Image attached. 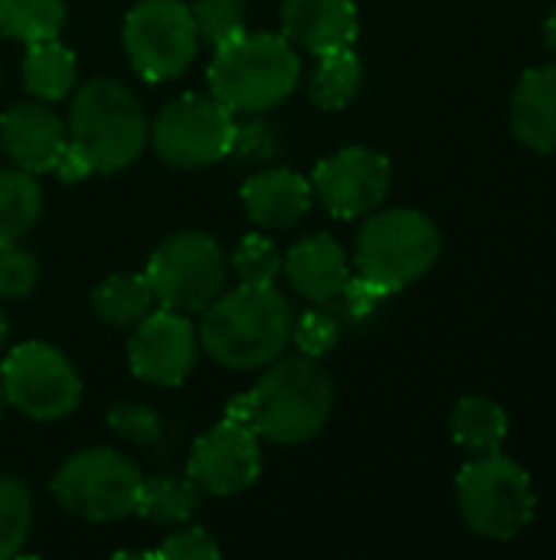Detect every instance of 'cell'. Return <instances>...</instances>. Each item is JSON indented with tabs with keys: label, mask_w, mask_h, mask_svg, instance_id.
<instances>
[{
	"label": "cell",
	"mask_w": 556,
	"mask_h": 560,
	"mask_svg": "<svg viewBox=\"0 0 556 560\" xmlns=\"http://www.w3.org/2000/svg\"><path fill=\"white\" fill-rule=\"evenodd\" d=\"M334 387L318 358H285L259 377V384L229 400L226 420L246 423L259 440L295 446L318 436L331 417Z\"/></svg>",
	"instance_id": "obj_1"
},
{
	"label": "cell",
	"mask_w": 556,
	"mask_h": 560,
	"mask_svg": "<svg viewBox=\"0 0 556 560\" xmlns=\"http://www.w3.org/2000/svg\"><path fill=\"white\" fill-rule=\"evenodd\" d=\"M203 351L233 371H256L282 358L292 338V308L288 299L272 285L242 282L233 292H220L200 322Z\"/></svg>",
	"instance_id": "obj_2"
},
{
	"label": "cell",
	"mask_w": 556,
	"mask_h": 560,
	"mask_svg": "<svg viewBox=\"0 0 556 560\" xmlns=\"http://www.w3.org/2000/svg\"><path fill=\"white\" fill-rule=\"evenodd\" d=\"M213 98L233 115H259L282 105L301 79V59L279 33H239L213 49Z\"/></svg>",
	"instance_id": "obj_3"
},
{
	"label": "cell",
	"mask_w": 556,
	"mask_h": 560,
	"mask_svg": "<svg viewBox=\"0 0 556 560\" xmlns=\"http://www.w3.org/2000/svg\"><path fill=\"white\" fill-rule=\"evenodd\" d=\"M69 144L92 174L125 171L147 144V118L134 92L118 79L85 82L69 108Z\"/></svg>",
	"instance_id": "obj_4"
},
{
	"label": "cell",
	"mask_w": 556,
	"mask_h": 560,
	"mask_svg": "<svg viewBox=\"0 0 556 560\" xmlns=\"http://www.w3.org/2000/svg\"><path fill=\"white\" fill-rule=\"evenodd\" d=\"M439 230L436 223L410 207H393L370 213L357 233V276L383 289L387 295L406 289L410 282L423 279L433 262L439 259Z\"/></svg>",
	"instance_id": "obj_5"
},
{
	"label": "cell",
	"mask_w": 556,
	"mask_h": 560,
	"mask_svg": "<svg viewBox=\"0 0 556 560\" xmlns=\"http://www.w3.org/2000/svg\"><path fill=\"white\" fill-rule=\"evenodd\" d=\"M456 502L462 522L488 541L518 538L534 522L537 509L531 476L501 453H488L462 466L456 476Z\"/></svg>",
	"instance_id": "obj_6"
},
{
	"label": "cell",
	"mask_w": 556,
	"mask_h": 560,
	"mask_svg": "<svg viewBox=\"0 0 556 560\" xmlns=\"http://www.w3.org/2000/svg\"><path fill=\"white\" fill-rule=\"evenodd\" d=\"M144 276L164 308L193 315L203 312L223 292L229 259L213 236L200 230H184L167 236L154 249Z\"/></svg>",
	"instance_id": "obj_7"
},
{
	"label": "cell",
	"mask_w": 556,
	"mask_h": 560,
	"mask_svg": "<svg viewBox=\"0 0 556 560\" xmlns=\"http://www.w3.org/2000/svg\"><path fill=\"white\" fill-rule=\"evenodd\" d=\"M141 482L144 476L128 456L115 450H85L59 466L52 492L69 515L85 522H118L134 515Z\"/></svg>",
	"instance_id": "obj_8"
},
{
	"label": "cell",
	"mask_w": 556,
	"mask_h": 560,
	"mask_svg": "<svg viewBox=\"0 0 556 560\" xmlns=\"http://www.w3.org/2000/svg\"><path fill=\"white\" fill-rule=\"evenodd\" d=\"M3 400L29 420H62L82 400V381L69 358L46 341L16 345L0 364Z\"/></svg>",
	"instance_id": "obj_9"
},
{
	"label": "cell",
	"mask_w": 556,
	"mask_h": 560,
	"mask_svg": "<svg viewBox=\"0 0 556 560\" xmlns=\"http://www.w3.org/2000/svg\"><path fill=\"white\" fill-rule=\"evenodd\" d=\"M121 39L131 69L147 82L177 79L200 49L193 13L180 0H141L125 16Z\"/></svg>",
	"instance_id": "obj_10"
},
{
	"label": "cell",
	"mask_w": 556,
	"mask_h": 560,
	"mask_svg": "<svg viewBox=\"0 0 556 560\" xmlns=\"http://www.w3.org/2000/svg\"><path fill=\"white\" fill-rule=\"evenodd\" d=\"M233 112L213 95H177L167 102L154 121L151 141L164 164L180 171H197L216 164L233 148Z\"/></svg>",
	"instance_id": "obj_11"
},
{
	"label": "cell",
	"mask_w": 556,
	"mask_h": 560,
	"mask_svg": "<svg viewBox=\"0 0 556 560\" xmlns=\"http://www.w3.org/2000/svg\"><path fill=\"white\" fill-rule=\"evenodd\" d=\"M390 180L393 171L387 154L364 144H351L318 164L311 187L331 217L357 220L383 203V197L390 194Z\"/></svg>",
	"instance_id": "obj_12"
},
{
	"label": "cell",
	"mask_w": 556,
	"mask_h": 560,
	"mask_svg": "<svg viewBox=\"0 0 556 560\" xmlns=\"http://www.w3.org/2000/svg\"><path fill=\"white\" fill-rule=\"evenodd\" d=\"M200 338L184 312L161 308L147 312L128 341V364L134 377L157 384V387H177L187 381V374L197 364Z\"/></svg>",
	"instance_id": "obj_13"
},
{
	"label": "cell",
	"mask_w": 556,
	"mask_h": 560,
	"mask_svg": "<svg viewBox=\"0 0 556 560\" xmlns=\"http://www.w3.org/2000/svg\"><path fill=\"white\" fill-rule=\"evenodd\" d=\"M259 436L236 420H223L213 430H206L193 443L187 463V476L206 495H236L259 479Z\"/></svg>",
	"instance_id": "obj_14"
},
{
	"label": "cell",
	"mask_w": 556,
	"mask_h": 560,
	"mask_svg": "<svg viewBox=\"0 0 556 560\" xmlns=\"http://www.w3.org/2000/svg\"><path fill=\"white\" fill-rule=\"evenodd\" d=\"M66 141V125L46 105H13L0 115V144L10 161L29 174L52 171Z\"/></svg>",
	"instance_id": "obj_15"
},
{
	"label": "cell",
	"mask_w": 556,
	"mask_h": 560,
	"mask_svg": "<svg viewBox=\"0 0 556 560\" xmlns=\"http://www.w3.org/2000/svg\"><path fill=\"white\" fill-rule=\"evenodd\" d=\"M357 33L354 0H282V36L315 56L354 46Z\"/></svg>",
	"instance_id": "obj_16"
},
{
	"label": "cell",
	"mask_w": 556,
	"mask_h": 560,
	"mask_svg": "<svg viewBox=\"0 0 556 560\" xmlns=\"http://www.w3.org/2000/svg\"><path fill=\"white\" fill-rule=\"evenodd\" d=\"M311 197H315L311 180L285 167L259 171L242 184V207L249 220L269 230L295 226L298 220H305L311 210Z\"/></svg>",
	"instance_id": "obj_17"
},
{
	"label": "cell",
	"mask_w": 556,
	"mask_h": 560,
	"mask_svg": "<svg viewBox=\"0 0 556 560\" xmlns=\"http://www.w3.org/2000/svg\"><path fill=\"white\" fill-rule=\"evenodd\" d=\"M285 276L301 299L328 305L344 292L351 269L341 243L328 233H318L292 246V253L285 256Z\"/></svg>",
	"instance_id": "obj_18"
},
{
	"label": "cell",
	"mask_w": 556,
	"mask_h": 560,
	"mask_svg": "<svg viewBox=\"0 0 556 560\" xmlns=\"http://www.w3.org/2000/svg\"><path fill=\"white\" fill-rule=\"evenodd\" d=\"M511 128L531 151H556V62L521 75L511 95Z\"/></svg>",
	"instance_id": "obj_19"
},
{
	"label": "cell",
	"mask_w": 556,
	"mask_h": 560,
	"mask_svg": "<svg viewBox=\"0 0 556 560\" xmlns=\"http://www.w3.org/2000/svg\"><path fill=\"white\" fill-rule=\"evenodd\" d=\"M449 430H452V440L469 453H478V456L501 453L508 440V413L492 397L472 394L452 407Z\"/></svg>",
	"instance_id": "obj_20"
},
{
	"label": "cell",
	"mask_w": 556,
	"mask_h": 560,
	"mask_svg": "<svg viewBox=\"0 0 556 560\" xmlns=\"http://www.w3.org/2000/svg\"><path fill=\"white\" fill-rule=\"evenodd\" d=\"M154 289L147 282L144 272H118V276H108L95 295H92V305H95V315L105 322V325H115V328H134L151 308H154Z\"/></svg>",
	"instance_id": "obj_21"
},
{
	"label": "cell",
	"mask_w": 556,
	"mask_h": 560,
	"mask_svg": "<svg viewBox=\"0 0 556 560\" xmlns=\"http://www.w3.org/2000/svg\"><path fill=\"white\" fill-rule=\"evenodd\" d=\"M23 82L43 102H59L75 89V56L59 39L29 43L23 56Z\"/></svg>",
	"instance_id": "obj_22"
},
{
	"label": "cell",
	"mask_w": 556,
	"mask_h": 560,
	"mask_svg": "<svg viewBox=\"0 0 556 560\" xmlns=\"http://www.w3.org/2000/svg\"><path fill=\"white\" fill-rule=\"evenodd\" d=\"M43 213V190L23 167H0V246L23 240Z\"/></svg>",
	"instance_id": "obj_23"
},
{
	"label": "cell",
	"mask_w": 556,
	"mask_h": 560,
	"mask_svg": "<svg viewBox=\"0 0 556 560\" xmlns=\"http://www.w3.org/2000/svg\"><path fill=\"white\" fill-rule=\"evenodd\" d=\"M200 509V489L187 476H154L141 482L134 515L157 522V525H187Z\"/></svg>",
	"instance_id": "obj_24"
},
{
	"label": "cell",
	"mask_w": 556,
	"mask_h": 560,
	"mask_svg": "<svg viewBox=\"0 0 556 560\" xmlns=\"http://www.w3.org/2000/svg\"><path fill=\"white\" fill-rule=\"evenodd\" d=\"M66 26V0H0V33L20 43L56 39Z\"/></svg>",
	"instance_id": "obj_25"
},
{
	"label": "cell",
	"mask_w": 556,
	"mask_h": 560,
	"mask_svg": "<svg viewBox=\"0 0 556 560\" xmlns=\"http://www.w3.org/2000/svg\"><path fill=\"white\" fill-rule=\"evenodd\" d=\"M360 79H364V66H360V56L351 46L321 52L318 69L311 75V98L328 112L344 108L357 95Z\"/></svg>",
	"instance_id": "obj_26"
},
{
	"label": "cell",
	"mask_w": 556,
	"mask_h": 560,
	"mask_svg": "<svg viewBox=\"0 0 556 560\" xmlns=\"http://www.w3.org/2000/svg\"><path fill=\"white\" fill-rule=\"evenodd\" d=\"M29 525H33L29 489L13 476H0V560L20 555V548L29 538Z\"/></svg>",
	"instance_id": "obj_27"
},
{
	"label": "cell",
	"mask_w": 556,
	"mask_h": 560,
	"mask_svg": "<svg viewBox=\"0 0 556 560\" xmlns=\"http://www.w3.org/2000/svg\"><path fill=\"white\" fill-rule=\"evenodd\" d=\"M190 13L197 36L213 49L246 33V0H197Z\"/></svg>",
	"instance_id": "obj_28"
},
{
	"label": "cell",
	"mask_w": 556,
	"mask_h": 560,
	"mask_svg": "<svg viewBox=\"0 0 556 560\" xmlns=\"http://www.w3.org/2000/svg\"><path fill=\"white\" fill-rule=\"evenodd\" d=\"M233 269L239 272L242 282L272 285L279 269H282V256L275 253L272 240H265L262 233H249V236L239 240V246L233 253Z\"/></svg>",
	"instance_id": "obj_29"
},
{
	"label": "cell",
	"mask_w": 556,
	"mask_h": 560,
	"mask_svg": "<svg viewBox=\"0 0 556 560\" xmlns=\"http://www.w3.org/2000/svg\"><path fill=\"white\" fill-rule=\"evenodd\" d=\"M108 427L131 440V443H141V446H154L161 443L164 436V420L154 407H144V404H115L108 410Z\"/></svg>",
	"instance_id": "obj_30"
},
{
	"label": "cell",
	"mask_w": 556,
	"mask_h": 560,
	"mask_svg": "<svg viewBox=\"0 0 556 560\" xmlns=\"http://www.w3.org/2000/svg\"><path fill=\"white\" fill-rule=\"evenodd\" d=\"M39 276L36 259L16 243L0 246V299H23L33 292Z\"/></svg>",
	"instance_id": "obj_31"
},
{
	"label": "cell",
	"mask_w": 556,
	"mask_h": 560,
	"mask_svg": "<svg viewBox=\"0 0 556 560\" xmlns=\"http://www.w3.org/2000/svg\"><path fill=\"white\" fill-rule=\"evenodd\" d=\"M292 338H295V345H298V351L305 358H324L338 345L341 328L328 312H305L298 318V325L292 328Z\"/></svg>",
	"instance_id": "obj_32"
},
{
	"label": "cell",
	"mask_w": 556,
	"mask_h": 560,
	"mask_svg": "<svg viewBox=\"0 0 556 560\" xmlns=\"http://www.w3.org/2000/svg\"><path fill=\"white\" fill-rule=\"evenodd\" d=\"M157 558L167 560H216L220 558V545L213 535H206L203 528H184L177 535H170L161 548Z\"/></svg>",
	"instance_id": "obj_33"
},
{
	"label": "cell",
	"mask_w": 556,
	"mask_h": 560,
	"mask_svg": "<svg viewBox=\"0 0 556 560\" xmlns=\"http://www.w3.org/2000/svg\"><path fill=\"white\" fill-rule=\"evenodd\" d=\"M229 154H239V158H272L275 154V135L265 121L259 118H249V121H239L233 128V148Z\"/></svg>",
	"instance_id": "obj_34"
},
{
	"label": "cell",
	"mask_w": 556,
	"mask_h": 560,
	"mask_svg": "<svg viewBox=\"0 0 556 560\" xmlns=\"http://www.w3.org/2000/svg\"><path fill=\"white\" fill-rule=\"evenodd\" d=\"M338 299H344V308H347L354 318H364V315H370V312L387 299V292L377 289L374 282H367L364 276H351L347 285H344V292H341Z\"/></svg>",
	"instance_id": "obj_35"
},
{
	"label": "cell",
	"mask_w": 556,
	"mask_h": 560,
	"mask_svg": "<svg viewBox=\"0 0 556 560\" xmlns=\"http://www.w3.org/2000/svg\"><path fill=\"white\" fill-rule=\"evenodd\" d=\"M56 177L59 180H66V184H75V180H85L88 174H92V167H88V161L66 141V148H62V154L56 158Z\"/></svg>",
	"instance_id": "obj_36"
},
{
	"label": "cell",
	"mask_w": 556,
	"mask_h": 560,
	"mask_svg": "<svg viewBox=\"0 0 556 560\" xmlns=\"http://www.w3.org/2000/svg\"><path fill=\"white\" fill-rule=\"evenodd\" d=\"M544 39H547V49L556 56V7L551 10L547 23H544Z\"/></svg>",
	"instance_id": "obj_37"
},
{
	"label": "cell",
	"mask_w": 556,
	"mask_h": 560,
	"mask_svg": "<svg viewBox=\"0 0 556 560\" xmlns=\"http://www.w3.org/2000/svg\"><path fill=\"white\" fill-rule=\"evenodd\" d=\"M3 338H7V315H3V308H0V348H3Z\"/></svg>",
	"instance_id": "obj_38"
},
{
	"label": "cell",
	"mask_w": 556,
	"mask_h": 560,
	"mask_svg": "<svg viewBox=\"0 0 556 560\" xmlns=\"http://www.w3.org/2000/svg\"><path fill=\"white\" fill-rule=\"evenodd\" d=\"M0 413H3V387H0Z\"/></svg>",
	"instance_id": "obj_39"
}]
</instances>
